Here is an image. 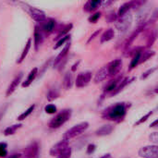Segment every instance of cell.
I'll return each instance as SVG.
<instances>
[{"instance_id":"cell-1","label":"cell","mask_w":158,"mask_h":158,"mask_svg":"<svg viewBox=\"0 0 158 158\" xmlns=\"http://www.w3.org/2000/svg\"><path fill=\"white\" fill-rule=\"evenodd\" d=\"M130 105L127 103H118L114 106H111L103 111L102 117L104 119L120 122L125 118Z\"/></svg>"},{"instance_id":"cell-2","label":"cell","mask_w":158,"mask_h":158,"mask_svg":"<svg viewBox=\"0 0 158 158\" xmlns=\"http://www.w3.org/2000/svg\"><path fill=\"white\" fill-rule=\"evenodd\" d=\"M19 5L21 6V7L29 14V16H30L32 19H34L35 21L42 23V22H44V21L46 19L45 13H44L43 10L39 9V8H36V7H34V6H29L28 4H26V3H24V2H19Z\"/></svg>"},{"instance_id":"cell-3","label":"cell","mask_w":158,"mask_h":158,"mask_svg":"<svg viewBox=\"0 0 158 158\" xmlns=\"http://www.w3.org/2000/svg\"><path fill=\"white\" fill-rule=\"evenodd\" d=\"M89 128V123L88 122H81L80 124H77L75 126H73L72 128H70L69 131H67L63 136V140L64 141H70L73 138H76L77 136L82 134L87 129Z\"/></svg>"},{"instance_id":"cell-4","label":"cell","mask_w":158,"mask_h":158,"mask_svg":"<svg viewBox=\"0 0 158 158\" xmlns=\"http://www.w3.org/2000/svg\"><path fill=\"white\" fill-rule=\"evenodd\" d=\"M71 117L70 109H64L60 113H58L49 123V128L51 129H58L62 125H64Z\"/></svg>"},{"instance_id":"cell-5","label":"cell","mask_w":158,"mask_h":158,"mask_svg":"<svg viewBox=\"0 0 158 158\" xmlns=\"http://www.w3.org/2000/svg\"><path fill=\"white\" fill-rule=\"evenodd\" d=\"M131 23H132V15L130 12H128L117 19L116 28L120 34H123V33L127 32L128 30L131 28Z\"/></svg>"},{"instance_id":"cell-6","label":"cell","mask_w":158,"mask_h":158,"mask_svg":"<svg viewBox=\"0 0 158 158\" xmlns=\"http://www.w3.org/2000/svg\"><path fill=\"white\" fill-rule=\"evenodd\" d=\"M139 156L143 158H158V146L147 145L139 150Z\"/></svg>"},{"instance_id":"cell-7","label":"cell","mask_w":158,"mask_h":158,"mask_svg":"<svg viewBox=\"0 0 158 158\" xmlns=\"http://www.w3.org/2000/svg\"><path fill=\"white\" fill-rule=\"evenodd\" d=\"M92 80V73L87 72H81L77 76L76 79V87L77 88H83L87 86Z\"/></svg>"},{"instance_id":"cell-8","label":"cell","mask_w":158,"mask_h":158,"mask_svg":"<svg viewBox=\"0 0 158 158\" xmlns=\"http://www.w3.org/2000/svg\"><path fill=\"white\" fill-rule=\"evenodd\" d=\"M38 152H39V145L37 143L34 142L25 148L23 154L21 155V158H35L38 156Z\"/></svg>"},{"instance_id":"cell-9","label":"cell","mask_w":158,"mask_h":158,"mask_svg":"<svg viewBox=\"0 0 158 158\" xmlns=\"http://www.w3.org/2000/svg\"><path fill=\"white\" fill-rule=\"evenodd\" d=\"M122 68V60L121 59H115L113 61H111L107 66V72H108V77L111 76H116L121 69Z\"/></svg>"},{"instance_id":"cell-10","label":"cell","mask_w":158,"mask_h":158,"mask_svg":"<svg viewBox=\"0 0 158 158\" xmlns=\"http://www.w3.org/2000/svg\"><path fill=\"white\" fill-rule=\"evenodd\" d=\"M69 145V142L62 140L61 142L57 143L56 144H55L51 149H50V156H58L66 148H68Z\"/></svg>"},{"instance_id":"cell-11","label":"cell","mask_w":158,"mask_h":158,"mask_svg":"<svg viewBox=\"0 0 158 158\" xmlns=\"http://www.w3.org/2000/svg\"><path fill=\"white\" fill-rule=\"evenodd\" d=\"M55 27H56V20L54 19H45L44 22H42V27L40 28V30L44 34L48 35L54 31Z\"/></svg>"},{"instance_id":"cell-12","label":"cell","mask_w":158,"mask_h":158,"mask_svg":"<svg viewBox=\"0 0 158 158\" xmlns=\"http://www.w3.org/2000/svg\"><path fill=\"white\" fill-rule=\"evenodd\" d=\"M145 26H146V24H143V25H141V26H139L131 34V36L128 38V40L126 41V43L124 44V49L125 50H127L131 44H132V43L135 41V39L138 37V35L144 30V28H145Z\"/></svg>"},{"instance_id":"cell-13","label":"cell","mask_w":158,"mask_h":158,"mask_svg":"<svg viewBox=\"0 0 158 158\" xmlns=\"http://www.w3.org/2000/svg\"><path fill=\"white\" fill-rule=\"evenodd\" d=\"M22 77H23V74H22L21 72L19 73V74L15 77V79L11 81V83L9 84V86H8V88H7V90H6V96H9L10 94H12L15 92V90L18 88L19 82L21 81Z\"/></svg>"},{"instance_id":"cell-14","label":"cell","mask_w":158,"mask_h":158,"mask_svg":"<svg viewBox=\"0 0 158 158\" xmlns=\"http://www.w3.org/2000/svg\"><path fill=\"white\" fill-rule=\"evenodd\" d=\"M69 48H70V43L69 44H67L66 45H65V47L62 49V51L56 56V57L55 58V61H54V67L55 68H57V66L63 61V60H65L66 59V56H67V55H68V53H69Z\"/></svg>"},{"instance_id":"cell-15","label":"cell","mask_w":158,"mask_h":158,"mask_svg":"<svg viewBox=\"0 0 158 158\" xmlns=\"http://www.w3.org/2000/svg\"><path fill=\"white\" fill-rule=\"evenodd\" d=\"M102 1L100 0H89L83 6V10L85 12H94L101 6Z\"/></svg>"},{"instance_id":"cell-16","label":"cell","mask_w":158,"mask_h":158,"mask_svg":"<svg viewBox=\"0 0 158 158\" xmlns=\"http://www.w3.org/2000/svg\"><path fill=\"white\" fill-rule=\"evenodd\" d=\"M33 36H34V47H35V50H38L39 46L43 44V41H44V33L40 30V27L35 26Z\"/></svg>"},{"instance_id":"cell-17","label":"cell","mask_w":158,"mask_h":158,"mask_svg":"<svg viewBox=\"0 0 158 158\" xmlns=\"http://www.w3.org/2000/svg\"><path fill=\"white\" fill-rule=\"evenodd\" d=\"M37 74H38V69H37V68L32 69L30 71V73L28 74L27 79L22 82L21 86H22L23 88H27V87H29V86L32 83V81L35 80V78H36Z\"/></svg>"},{"instance_id":"cell-18","label":"cell","mask_w":158,"mask_h":158,"mask_svg":"<svg viewBox=\"0 0 158 158\" xmlns=\"http://www.w3.org/2000/svg\"><path fill=\"white\" fill-rule=\"evenodd\" d=\"M114 131V126L108 124V125H104L101 128H99L96 131H95V135L99 136V137H103V136H107L109 134L112 133V131Z\"/></svg>"},{"instance_id":"cell-19","label":"cell","mask_w":158,"mask_h":158,"mask_svg":"<svg viewBox=\"0 0 158 158\" xmlns=\"http://www.w3.org/2000/svg\"><path fill=\"white\" fill-rule=\"evenodd\" d=\"M108 77V72H107V69L106 66L101 68L95 74L94 76V82L95 83H99L103 81H105L106 78Z\"/></svg>"},{"instance_id":"cell-20","label":"cell","mask_w":158,"mask_h":158,"mask_svg":"<svg viewBox=\"0 0 158 158\" xmlns=\"http://www.w3.org/2000/svg\"><path fill=\"white\" fill-rule=\"evenodd\" d=\"M149 9H146L145 7H143V9L138 13L137 15V22H138V25L141 26V25H143L146 23V19L149 16Z\"/></svg>"},{"instance_id":"cell-21","label":"cell","mask_w":158,"mask_h":158,"mask_svg":"<svg viewBox=\"0 0 158 158\" xmlns=\"http://www.w3.org/2000/svg\"><path fill=\"white\" fill-rule=\"evenodd\" d=\"M114 37H115V31H114L113 29L109 28V29H107L106 31H105L103 32V34L101 35L100 43H101V44H104V43L109 42V41H111Z\"/></svg>"},{"instance_id":"cell-22","label":"cell","mask_w":158,"mask_h":158,"mask_svg":"<svg viewBox=\"0 0 158 158\" xmlns=\"http://www.w3.org/2000/svg\"><path fill=\"white\" fill-rule=\"evenodd\" d=\"M121 78H116L114 80H111L105 87V93H114V91L117 89L118 83L120 82Z\"/></svg>"},{"instance_id":"cell-23","label":"cell","mask_w":158,"mask_h":158,"mask_svg":"<svg viewBox=\"0 0 158 158\" xmlns=\"http://www.w3.org/2000/svg\"><path fill=\"white\" fill-rule=\"evenodd\" d=\"M135 80V78L133 77V78H131V79H130V78H125V79H123L122 81H120V82L118 83V87H117V89L114 91V93H113V94L115 95V94H118L119 92H121L128 84H130L131 81H133Z\"/></svg>"},{"instance_id":"cell-24","label":"cell","mask_w":158,"mask_h":158,"mask_svg":"<svg viewBox=\"0 0 158 158\" xmlns=\"http://www.w3.org/2000/svg\"><path fill=\"white\" fill-rule=\"evenodd\" d=\"M31 46V39L30 38V39H28L27 43L25 44V46H24V48H23V51L21 52V55H20L19 60H17V63H18V64H20V63L25 59V57L27 56V55H28V53H29V51H30Z\"/></svg>"},{"instance_id":"cell-25","label":"cell","mask_w":158,"mask_h":158,"mask_svg":"<svg viewBox=\"0 0 158 158\" xmlns=\"http://www.w3.org/2000/svg\"><path fill=\"white\" fill-rule=\"evenodd\" d=\"M73 85V75L71 72H68L63 80V86L66 90H69Z\"/></svg>"},{"instance_id":"cell-26","label":"cell","mask_w":158,"mask_h":158,"mask_svg":"<svg viewBox=\"0 0 158 158\" xmlns=\"http://www.w3.org/2000/svg\"><path fill=\"white\" fill-rule=\"evenodd\" d=\"M131 9V1H130V2L124 3L123 5L120 6L119 9H118V14H117L118 18L122 17L123 15H125L126 13H128Z\"/></svg>"},{"instance_id":"cell-27","label":"cell","mask_w":158,"mask_h":158,"mask_svg":"<svg viewBox=\"0 0 158 158\" xmlns=\"http://www.w3.org/2000/svg\"><path fill=\"white\" fill-rule=\"evenodd\" d=\"M142 52H143V51L138 52V53H136V54L133 56V57H132V59H131V64H130V66H129V69H128L129 71H131L132 69H134L140 64V57H141Z\"/></svg>"},{"instance_id":"cell-28","label":"cell","mask_w":158,"mask_h":158,"mask_svg":"<svg viewBox=\"0 0 158 158\" xmlns=\"http://www.w3.org/2000/svg\"><path fill=\"white\" fill-rule=\"evenodd\" d=\"M72 27H73V25L71 24V23H69V24H67V25H65L61 30H59L60 31H59V33L57 34V37H56V39H61L62 37H64V36H66V35H68L69 34V31L72 29Z\"/></svg>"},{"instance_id":"cell-29","label":"cell","mask_w":158,"mask_h":158,"mask_svg":"<svg viewBox=\"0 0 158 158\" xmlns=\"http://www.w3.org/2000/svg\"><path fill=\"white\" fill-rule=\"evenodd\" d=\"M21 124H15V125H12V126H9L7 127L5 131H4V134L6 136H9V135H13L19 128H21Z\"/></svg>"},{"instance_id":"cell-30","label":"cell","mask_w":158,"mask_h":158,"mask_svg":"<svg viewBox=\"0 0 158 158\" xmlns=\"http://www.w3.org/2000/svg\"><path fill=\"white\" fill-rule=\"evenodd\" d=\"M155 55H156V52L155 51H145V52H142L141 57H140V64L147 61L148 59H150L151 57H153Z\"/></svg>"},{"instance_id":"cell-31","label":"cell","mask_w":158,"mask_h":158,"mask_svg":"<svg viewBox=\"0 0 158 158\" xmlns=\"http://www.w3.org/2000/svg\"><path fill=\"white\" fill-rule=\"evenodd\" d=\"M34 107H35V106L34 105H32V106H31L25 112H23L22 114H20L18 118H17V120L18 121H22V120H24L25 118H27L31 113H32V111L34 110Z\"/></svg>"},{"instance_id":"cell-32","label":"cell","mask_w":158,"mask_h":158,"mask_svg":"<svg viewBox=\"0 0 158 158\" xmlns=\"http://www.w3.org/2000/svg\"><path fill=\"white\" fill-rule=\"evenodd\" d=\"M156 40V31H153L147 37V47H151Z\"/></svg>"},{"instance_id":"cell-33","label":"cell","mask_w":158,"mask_h":158,"mask_svg":"<svg viewBox=\"0 0 158 158\" xmlns=\"http://www.w3.org/2000/svg\"><path fill=\"white\" fill-rule=\"evenodd\" d=\"M70 39V34H68V35H66V36H64V37H62L61 39H59L58 41H57V43L56 44V45L54 46V49L56 50V49H58L59 47H61L65 43H67L69 40Z\"/></svg>"},{"instance_id":"cell-34","label":"cell","mask_w":158,"mask_h":158,"mask_svg":"<svg viewBox=\"0 0 158 158\" xmlns=\"http://www.w3.org/2000/svg\"><path fill=\"white\" fill-rule=\"evenodd\" d=\"M58 96H59L58 92H57L56 90H55V89H52V90H50V91L48 92V94H47V95H46V98H47L48 101H53V100L56 99Z\"/></svg>"},{"instance_id":"cell-35","label":"cell","mask_w":158,"mask_h":158,"mask_svg":"<svg viewBox=\"0 0 158 158\" xmlns=\"http://www.w3.org/2000/svg\"><path fill=\"white\" fill-rule=\"evenodd\" d=\"M153 115V111H150V112H148L145 116H143V117H142L137 122H135V124H134V126H139V125H141V124H143V122H145L151 116Z\"/></svg>"},{"instance_id":"cell-36","label":"cell","mask_w":158,"mask_h":158,"mask_svg":"<svg viewBox=\"0 0 158 158\" xmlns=\"http://www.w3.org/2000/svg\"><path fill=\"white\" fill-rule=\"evenodd\" d=\"M6 147L7 144L6 143H0V157H6L7 156Z\"/></svg>"},{"instance_id":"cell-37","label":"cell","mask_w":158,"mask_h":158,"mask_svg":"<svg viewBox=\"0 0 158 158\" xmlns=\"http://www.w3.org/2000/svg\"><path fill=\"white\" fill-rule=\"evenodd\" d=\"M70 156H71V148L69 146L58 156V158H70Z\"/></svg>"},{"instance_id":"cell-38","label":"cell","mask_w":158,"mask_h":158,"mask_svg":"<svg viewBox=\"0 0 158 158\" xmlns=\"http://www.w3.org/2000/svg\"><path fill=\"white\" fill-rule=\"evenodd\" d=\"M44 110H45V112H46L47 114L52 115V114H55V113L56 112V106L55 105L50 104V105H47V106L44 107Z\"/></svg>"},{"instance_id":"cell-39","label":"cell","mask_w":158,"mask_h":158,"mask_svg":"<svg viewBox=\"0 0 158 158\" xmlns=\"http://www.w3.org/2000/svg\"><path fill=\"white\" fill-rule=\"evenodd\" d=\"M101 15H102L101 12H95L94 14H93V15L89 18V21H90L91 23H96L97 20L101 18Z\"/></svg>"},{"instance_id":"cell-40","label":"cell","mask_w":158,"mask_h":158,"mask_svg":"<svg viewBox=\"0 0 158 158\" xmlns=\"http://www.w3.org/2000/svg\"><path fill=\"white\" fill-rule=\"evenodd\" d=\"M157 69V68L156 67H155V68H153V69H148L147 71H145V72H143V75L141 76V80H145V79H147L150 75H152L156 70Z\"/></svg>"},{"instance_id":"cell-41","label":"cell","mask_w":158,"mask_h":158,"mask_svg":"<svg viewBox=\"0 0 158 158\" xmlns=\"http://www.w3.org/2000/svg\"><path fill=\"white\" fill-rule=\"evenodd\" d=\"M117 18H118V16L115 14L114 11L110 12V13L106 16V19L108 20V22H113V21H115V20L117 19Z\"/></svg>"},{"instance_id":"cell-42","label":"cell","mask_w":158,"mask_h":158,"mask_svg":"<svg viewBox=\"0 0 158 158\" xmlns=\"http://www.w3.org/2000/svg\"><path fill=\"white\" fill-rule=\"evenodd\" d=\"M101 31H102V29H99V30H97L96 31H94V33H93V34H92V35L90 36L89 40L87 41V44H89V43H90L91 41H93L94 39H95V38H96V37H97V36H98V35L100 34V32H101Z\"/></svg>"},{"instance_id":"cell-43","label":"cell","mask_w":158,"mask_h":158,"mask_svg":"<svg viewBox=\"0 0 158 158\" xmlns=\"http://www.w3.org/2000/svg\"><path fill=\"white\" fill-rule=\"evenodd\" d=\"M150 140H151L153 143H157L158 135H157V132H156V131H155V132L151 133V135H150Z\"/></svg>"},{"instance_id":"cell-44","label":"cell","mask_w":158,"mask_h":158,"mask_svg":"<svg viewBox=\"0 0 158 158\" xmlns=\"http://www.w3.org/2000/svg\"><path fill=\"white\" fill-rule=\"evenodd\" d=\"M95 148H96V146H95L94 144H89L88 147H87L86 153H87L88 155H91V154H93V153L95 151Z\"/></svg>"},{"instance_id":"cell-45","label":"cell","mask_w":158,"mask_h":158,"mask_svg":"<svg viewBox=\"0 0 158 158\" xmlns=\"http://www.w3.org/2000/svg\"><path fill=\"white\" fill-rule=\"evenodd\" d=\"M113 2L112 1H102L101 6H103L104 7H107L108 6H110Z\"/></svg>"},{"instance_id":"cell-46","label":"cell","mask_w":158,"mask_h":158,"mask_svg":"<svg viewBox=\"0 0 158 158\" xmlns=\"http://www.w3.org/2000/svg\"><path fill=\"white\" fill-rule=\"evenodd\" d=\"M6 158H21V155L19 153H15V154H12L11 156H7Z\"/></svg>"},{"instance_id":"cell-47","label":"cell","mask_w":158,"mask_h":158,"mask_svg":"<svg viewBox=\"0 0 158 158\" xmlns=\"http://www.w3.org/2000/svg\"><path fill=\"white\" fill-rule=\"evenodd\" d=\"M79 64H80V60H79L78 62H76V63L72 66V68H71V71H75V70L77 69V68H78Z\"/></svg>"},{"instance_id":"cell-48","label":"cell","mask_w":158,"mask_h":158,"mask_svg":"<svg viewBox=\"0 0 158 158\" xmlns=\"http://www.w3.org/2000/svg\"><path fill=\"white\" fill-rule=\"evenodd\" d=\"M157 124H158V120L156 119V120H155V121L150 125V128H156V127L157 126Z\"/></svg>"},{"instance_id":"cell-49","label":"cell","mask_w":158,"mask_h":158,"mask_svg":"<svg viewBox=\"0 0 158 158\" xmlns=\"http://www.w3.org/2000/svg\"><path fill=\"white\" fill-rule=\"evenodd\" d=\"M6 109V106L3 109V110H1V112H0V119H1V118L3 117V115H4V113H5V110Z\"/></svg>"},{"instance_id":"cell-50","label":"cell","mask_w":158,"mask_h":158,"mask_svg":"<svg viewBox=\"0 0 158 158\" xmlns=\"http://www.w3.org/2000/svg\"><path fill=\"white\" fill-rule=\"evenodd\" d=\"M101 158H111V155L110 154H106V155H105L104 156H102Z\"/></svg>"},{"instance_id":"cell-51","label":"cell","mask_w":158,"mask_h":158,"mask_svg":"<svg viewBox=\"0 0 158 158\" xmlns=\"http://www.w3.org/2000/svg\"><path fill=\"white\" fill-rule=\"evenodd\" d=\"M57 158H58V157H57Z\"/></svg>"}]
</instances>
